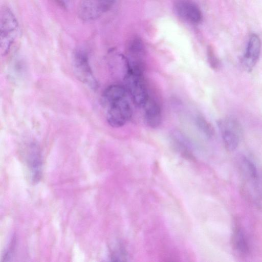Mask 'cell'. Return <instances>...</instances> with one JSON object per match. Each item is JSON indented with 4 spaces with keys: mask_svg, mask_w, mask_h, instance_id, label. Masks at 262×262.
<instances>
[{
    "mask_svg": "<svg viewBox=\"0 0 262 262\" xmlns=\"http://www.w3.org/2000/svg\"><path fill=\"white\" fill-rule=\"evenodd\" d=\"M19 31L17 20L11 10L4 6L1 10L0 42L2 55L6 54L15 41Z\"/></svg>",
    "mask_w": 262,
    "mask_h": 262,
    "instance_id": "cell-1",
    "label": "cell"
},
{
    "mask_svg": "<svg viewBox=\"0 0 262 262\" xmlns=\"http://www.w3.org/2000/svg\"><path fill=\"white\" fill-rule=\"evenodd\" d=\"M124 81L125 88L134 104L143 107L150 96L143 74L127 71Z\"/></svg>",
    "mask_w": 262,
    "mask_h": 262,
    "instance_id": "cell-2",
    "label": "cell"
},
{
    "mask_svg": "<svg viewBox=\"0 0 262 262\" xmlns=\"http://www.w3.org/2000/svg\"><path fill=\"white\" fill-rule=\"evenodd\" d=\"M107 107L106 120L113 127L124 125L131 118L132 111L126 97L104 104Z\"/></svg>",
    "mask_w": 262,
    "mask_h": 262,
    "instance_id": "cell-3",
    "label": "cell"
},
{
    "mask_svg": "<svg viewBox=\"0 0 262 262\" xmlns=\"http://www.w3.org/2000/svg\"><path fill=\"white\" fill-rule=\"evenodd\" d=\"M73 64L74 72L84 84L93 90L97 88V82L90 65L87 52L82 48L76 49L73 54Z\"/></svg>",
    "mask_w": 262,
    "mask_h": 262,
    "instance_id": "cell-4",
    "label": "cell"
},
{
    "mask_svg": "<svg viewBox=\"0 0 262 262\" xmlns=\"http://www.w3.org/2000/svg\"><path fill=\"white\" fill-rule=\"evenodd\" d=\"M217 124L225 148L228 151L235 150L242 135L238 121L233 117H228L218 121Z\"/></svg>",
    "mask_w": 262,
    "mask_h": 262,
    "instance_id": "cell-5",
    "label": "cell"
},
{
    "mask_svg": "<svg viewBox=\"0 0 262 262\" xmlns=\"http://www.w3.org/2000/svg\"><path fill=\"white\" fill-rule=\"evenodd\" d=\"M116 0H80L78 14L83 20H95L107 12Z\"/></svg>",
    "mask_w": 262,
    "mask_h": 262,
    "instance_id": "cell-6",
    "label": "cell"
},
{
    "mask_svg": "<svg viewBox=\"0 0 262 262\" xmlns=\"http://www.w3.org/2000/svg\"><path fill=\"white\" fill-rule=\"evenodd\" d=\"M145 52L142 41L134 38L128 44L124 59L127 70L143 74L145 68Z\"/></svg>",
    "mask_w": 262,
    "mask_h": 262,
    "instance_id": "cell-7",
    "label": "cell"
},
{
    "mask_svg": "<svg viewBox=\"0 0 262 262\" xmlns=\"http://www.w3.org/2000/svg\"><path fill=\"white\" fill-rule=\"evenodd\" d=\"M25 163L30 180L33 183H37L42 175V159L40 150L36 144L31 143L27 147Z\"/></svg>",
    "mask_w": 262,
    "mask_h": 262,
    "instance_id": "cell-8",
    "label": "cell"
},
{
    "mask_svg": "<svg viewBox=\"0 0 262 262\" xmlns=\"http://www.w3.org/2000/svg\"><path fill=\"white\" fill-rule=\"evenodd\" d=\"M177 14L184 20L192 24L199 23L202 17L198 6L189 0H179L174 5Z\"/></svg>",
    "mask_w": 262,
    "mask_h": 262,
    "instance_id": "cell-9",
    "label": "cell"
},
{
    "mask_svg": "<svg viewBox=\"0 0 262 262\" xmlns=\"http://www.w3.org/2000/svg\"><path fill=\"white\" fill-rule=\"evenodd\" d=\"M261 41L256 34H252L249 39L246 52L242 59V64L248 72L252 71L259 57Z\"/></svg>",
    "mask_w": 262,
    "mask_h": 262,
    "instance_id": "cell-10",
    "label": "cell"
},
{
    "mask_svg": "<svg viewBox=\"0 0 262 262\" xmlns=\"http://www.w3.org/2000/svg\"><path fill=\"white\" fill-rule=\"evenodd\" d=\"M143 107L144 118L146 125L152 128L158 127L162 121V110L160 104L149 97Z\"/></svg>",
    "mask_w": 262,
    "mask_h": 262,
    "instance_id": "cell-11",
    "label": "cell"
},
{
    "mask_svg": "<svg viewBox=\"0 0 262 262\" xmlns=\"http://www.w3.org/2000/svg\"><path fill=\"white\" fill-rule=\"evenodd\" d=\"M126 88L120 84H112L105 89L102 94L103 103L111 101L126 97L127 95Z\"/></svg>",
    "mask_w": 262,
    "mask_h": 262,
    "instance_id": "cell-12",
    "label": "cell"
},
{
    "mask_svg": "<svg viewBox=\"0 0 262 262\" xmlns=\"http://www.w3.org/2000/svg\"><path fill=\"white\" fill-rule=\"evenodd\" d=\"M232 243L235 250L241 254H246L249 251V247L246 236L240 229H236L233 234Z\"/></svg>",
    "mask_w": 262,
    "mask_h": 262,
    "instance_id": "cell-13",
    "label": "cell"
},
{
    "mask_svg": "<svg viewBox=\"0 0 262 262\" xmlns=\"http://www.w3.org/2000/svg\"><path fill=\"white\" fill-rule=\"evenodd\" d=\"M196 126L200 131L208 138H212L214 130L211 123L202 115H199L195 119Z\"/></svg>",
    "mask_w": 262,
    "mask_h": 262,
    "instance_id": "cell-14",
    "label": "cell"
},
{
    "mask_svg": "<svg viewBox=\"0 0 262 262\" xmlns=\"http://www.w3.org/2000/svg\"><path fill=\"white\" fill-rule=\"evenodd\" d=\"M243 162L248 171L247 172L250 175V177L253 179H256L257 177V171L254 164L245 158L243 159Z\"/></svg>",
    "mask_w": 262,
    "mask_h": 262,
    "instance_id": "cell-15",
    "label": "cell"
},
{
    "mask_svg": "<svg viewBox=\"0 0 262 262\" xmlns=\"http://www.w3.org/2000/svg\"><path fill=\"white\" fill-rule=\"evenodd\" d=\"M208 62L210 67L214 70L218 71L220 69L221 67L220 61L212 52H210L208 54Z\"/></svg>",
    "mask_w": 262,
    "mask_h": 262,
    "instance_id": "cell-16",
    "label": "cell"
},
{
    "mask_svg": "<svg viewBox=\"0 0 262 262\" xmlns=\"http://www.w3.org/2000/svg\"><path fill=\"white\" fill-rule=\"evenodd\" d=\"M60 2L62 3L63 4H65L66 2H68V0H58ZM66 5V4H65Z\"/></svg>",
    "mask_w": 262,
    "mask_h": 262,
    "instance_id": "cell-17",
    "label": "cell"
}]
</instances>
